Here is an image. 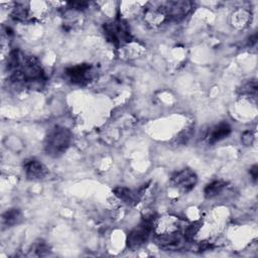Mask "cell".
<instances>
[{"mask_svg": "<svg viewBox=\"0 0 258 258\" xmlns=\"http://www.w3.org/2000/svg\"><path fill=\"white\" fill-rule=\"evenodd\" d=\"M71 142V131L64 126L57 125L47 134L44 143V149L49 156L57 158L67 152Z\"/></svg>", "mask_w": 258, "mask_h": 258, "instance_id": "6da1fadb", "label": "cell"}, {"mask_svg": "<svg viewBox=\"0 0 258 258\" xmlns=\"http://www.w3.org/2000/svg\"><path fill=\"white\" fill-rule=\"evenodd\" d=\"M105 39L115 48L119 49L132 41V35L128 24L121 18L109 21L103 25Z\"/></svg>", "mask_w": 258, "mask_h": 258, "instance_id": "7a4b0ae2", "label": "cell"}, {"mask_svg": "<svg viewBox=\"0 0 258 258\" xmlns=\"http://www.w3.org/2000/svg\"><path fill=\"white\" fill-rule=\"evenodd\" d=\"M156 218L151 215L145 216L140 224L132 229L127 236V247L131 250H136L146 244L154 232Z\"/></svg>", "mask_w": 258, "mask_h": 258, "instance_id": "3957f363", "label": "cell"}, {"mask_svg": "<svg viewBox=\"0 0 258 258\" xmlns=\"http://www.w3.org/2000/svg\"><path fill=\"white\" fill-rule=\"evenodd\" d=\"M65 76L73 85L87 86L97 79L98 69L95 65L89 63L78 64L68 67L65 70Z\"/></svg>", "mask_w": 258, "mask_h": 258, "instance_id": "277c9868", "label": "cell"}, {"mask_svg": "<svg viewBox=\"0 0 258 258\" xmlns=\"http://www.w3.org/2000/svg\"><path fill=\"white\" fill-rule=\"evenodd\" d=\"M198 183V176L196 173L189 168L185 167L173 174L170 178V184L174 188L178 189L183 194L190 193L196 187Z\"/></svg>", "mask_w": 258, "mask_h": 258, "instance_id": "5b68a950", "label": "cell"}, {"mask_svg": "<svg viewBox=\"0 0 258 258\" xmlns=\"http://www.w3.org/2000/svg\"><path fill=\"white\" fill-rule=\"evenodd\" d=\"M144 22L147 26L152 28H158L169 22L165 9V4L151 3L145 9L143 13Z\"/></svg>", "mask_w": 258, "mask_h": 258, "instance_id": "8992f818", "label": "cell"}, {"mask_svg": "<svg viewBox=\"0 0 258 258\" xmlns=\"http://www.w3.org/2000/svg\"><path fill=\"white\" fill-rule=\"evenodd\" d=\"M194 8V4L188 0H179V2L165 3V9L169 22H179L189 16Z\"/></svg>", "mask_w": 258, "mask_h": 258, "instance_id": "52a82bcc", "label": "cell"}, {"mask_svg": "<svg viewBox=\"0 0 258 258\" xmlns=\"http://www.w3.org/2000/svg\"><path fill=\"white\" fill-rule=\"evenodd\" d=\"M23 169L28 180L31 181L43 180L49 174L48 167L41 160L35 157L27 158L26 160H24Z\"/></svg>", "mask_w": 258, "mask_h": 258, "instance_id": "ba28073f", "label": "cell"}, {"mask_svg": "<svg viewBox=\"0 0 258 258\" xmlns=\"http://www.w3.org/2000/svg\"><path fill=\"white\" fill-rule=\"evenodd\" d=\"M231 126L227 122H221L209 128V130L206 133L205 139L208 144L213 145L227 138L231 134Z\"/></svg>", "mask_w": 258, "mask_h": 258, "instance_id": "9c48e42d", "label": "cell"}, {"mask_svg": "<svg viewBox=\"0 0 258 258\" xmlns=\"http://www.w3.org/2000/svg\"><path fill=\"white\" fill-rule=\"evenodd\" d=\"M146 188H147V185L139 188L136 191H132L125 187H116V188H114L113 193L122 202H124L128 205H135L136 203H138L140 201Z\"/></svg>", "mask_w": 258, "mask_h": 258, "instance_id": "30bf717a", "label": "cell"}, {"mask_svg": "<svg viewBox=\"0 0 258 258\" xmlns=\"http://www.w3.org/2000/svg\"><path fill=\"white\" fill-rule=\"evenodd\" d=\"M227 187V183L223 180H215L209 183L204 189V196L206 199H214L219 196Z\"/></svg>", "mask_w": 258, "mask_h": 258, "instance_id": "8fae6325", "label": "cell"}, {"mask_svg": "<svg viewBox=\"0 0 258 258\" xmlns=\"http://www.w3.org/2000/svg\"><path fill=\"white\" fill-rule=\"evenodd\" d=\"M23 221V213L20 209H9L3 215V225L6 227H14Z\"/></svg>", "mask_w": 258, "mask_h": 258, "instance_id": "7c38bea8", "label": "cell"}, {"mask_svg": "<svg viewBox=\"0 0 258 258\" xmlns=\"http://www.w3.org/2000/svg\"><path fill=\"white\" fill-rule=\"evenodd\" d=\"M250 21V15L246 11L239 10L233 14L232 24L237 29H244L248 26Z\"/></svg>", "mask_w": 258, "mask_h": 258, "instance_id": "4fadbf2b", "label": "cell"}, {"mask_svg": "<svg viewBox=\"0 0 258 258\" xmlns=\"http://www.w3.org/2000/svg\"><path fill=\"white\" fill-rule=\"evenodd\" d=\"M12 18L17 22H28L31 20V13L30 9L27 8L25 5H17L12 13Z\"/></svg>", "mask_w": 258, "mask_h": 258, "instance_id": "5bb4252c", "label": "cell"}, {"mask_svg": "<svg viewBox=\"0 0 258 258\" xmlns=\"http://www.w3.org/2000/svg\"><path fill=\"white\" fill-rule=\"evenodd\" d=\"M201 227H202L201 221H197V222H194V223L186 226V228L184 230L185 242H192L194 240L195 236L197 235V233L200 231Z\"/></svg>", "mask_w": 258, "mask_h": 258, "instance_id": "9a60e30c", "label": "cell"}, {"mask_svg": "<svg viewBox=\"0 0 258 258\" xmlns=\"http://www.w3.org/2000/svg\"><path fill=\"white\" fill-rule=\"evenodd\" d=\"M31 250H32V252H34V255L42 257V256L49 255V253L51 251V247H50L49 243H47L45 240L40 239L33 244Z\"/></svg>", "mask_w": 258, "mask_h": 258, "instance_id": "2e32d148", "label": "cell"}, {"mask_svg": "<svg viewBox=\"0 0 258 258\" xmlns=\"http://www.w3.org/2000/svg\"><path fill=\"white\" fill-rule=\"evenodd\" d=\"M241 94L255 98L256 95H257V82H256V80H250L249 82L244 84L242 86V89H241Z\"/></svg>", "mask_w": 258, "mask_h": 258, "instance_id": "e0dca14e", "label": "cell"}, {"mask_svg": "<svg viewBox=\"0 0 258 258\" xmlns=\"http://www.w3.org/2000/svg\"><path fill=\"white\" fill-rule=\"evenodd\" d=\"M193 132H194V128L193 126H189L184 128L179 135L177 136V143L178 144H187L189 142V140L192 138L193 136Z\"/></svg>", "mask_w": 258, "mask_h": 258, "instance_id": "ac0fdd59", "label": "cell"}, {"mask_svg": "<svg viewBox=\"0 0 258 258\" xmlns=\"http://www.w3.org/2000/svg\"><path fill=\"white\" fill-rule=\"evenodd\" d=\"M67 6L69 7V10H72L75 12H82L87 9L89 4L85 2H73V3H68Z\"/></svg>", "mask_w": 258, "mask_h": 258, "instance_id": "d6986e66", "label": "cell"}, {"mask_svg": "<svg viewBox=\"0 0 258 258\" xmlns=\"http://www.w3.org/2000/svg\"><path fill=\"white\" fill-rule=\"evenodd\" d=\"M254 139H255V136H254L253 132L250 130L245 131L241 136V141L245 146H251L254 142Z\"/></svg>", "mask_w": 258, "mask_h": 258, "instance_id": "ffe728a7", "label": "cell"}, {"mask_svg": "<svg viewBox=\"0 0 258 258\" xmlns=\"http://www.w3.org/2000/svg\"><path fill=\"white\" fill-rule=\"evenodd\" d=\"M249 173H250V176H251V178H252L253 182H256V181H257V178H258V169H257V165H256V164H254L253 166H251V167H250Z\"/></svg>", "mask_w": 258, "mask_h": 258, "instance_id": "44dd1931", "label": "cell"}]
</instances>
